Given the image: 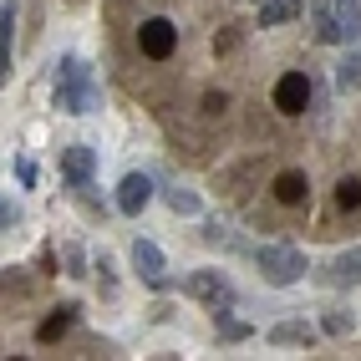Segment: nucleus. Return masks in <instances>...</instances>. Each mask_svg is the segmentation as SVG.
<instances>
[{"label":"nucleus","instance_id":"f257e3e1","mask_svg":"<svg viewBox=\"0 0 361 361\" xmlns=\"http://www.w3.org/2000/svg\"><path fill=\"white\" fill-rule=\"evenodd\" d=\"M56 107H66V112H92L97 107V87H92L87 61H77V56L61 61V71H56Z\"/></svg>","mask_w":361,"mask_h":361},{"label":"nucleus","instance_id":"f03ea898","mask_svg":"<svg viewBox=\"0 0 361 361\" xmlns=\"http://www.w3.org/2000/svg\"><path fill=\"white\" fill-rule=\"evenodd\" d=\"M137 51L148 61H168L178 51V26H173V20H163V16L142 20V26H137Z\"/></svg>","mask_w":361,"mask_h":361},{"label":"nucleus","instance_id":"7ed1b4c3","mask_svg":"<svg viewBox=\"0 0 361 361\" xmlns=\"http://www.w3.org/2000/svg\"><path fill=\"white\" fill-rule=\"evenodd\" d=\"M259 275L270 280V285H295L305 275V259L295 250H275V245H264L259 250Z\"/></svg>","mask_w":361,"mask_h":361},{"label":"nucleus","instance_id":"20e7f679","mask_svg":"<svg viewBox=\"0 0 361 361\" xmlns=\"http://www.w3.org/2000/svg\"><path fill=\"white\" fill-rule=\"evenodd\" d=\"M310 102V82H305V71H285V77L275 82V107L285 117H300Z\"/></svg>","mask_w":361,"mask_h":361},{"label":"nucleus","instance_id":"39448f33","mask_svg":"<svg viewBox=\"0 0 361 361\" xmlns=\"http://www.w3.org/2000/svg\"><path fill=\"white\" fill-rule=\"evenodd\" d=\"M183 295H194V300H219V305L234 300L229 280H224L219 270H199V275H188V280H183Z\"/></svg>","mask_w":361,"mask_h":361},{"label":"nucleus","instance_id":"423d86ee","mask_svg":"<svg viewBox=\"0 0 361 361\" xmlns=\"http://www.w3.org/2000/svg\"><path fill=\"white\" fill-rule=\"evenodd\" d=\"M148 199H153V178L148 173H128L123 183H117V209L123 214H142Z\"/></svg>","mask_w":361,"mask_h":361},{"label":"nucleus","instance_id":"0eeeda50","mask_svg":"<svg viewBox=\"0 0 361 361\" xmlns=\"http://www.w3.org/2000/svg\"><path fill=\"white\" fill-rule=\"evenodd\" d=\"M133 264H137V275L148 280V285H168V280H163V250H158V245L137 239V245H133Z\"/></svg>","mask_w":361,"mask_h":361},{"label":"nucleus","instance_id":"6e6552de","mask_svg":"<svg viewBox=\"0 0 361 361\" xmlns=\"http://www.w3.org/2000/svg\"><path fill=\"white\" fill-rule=\"evenodd\" d=\"M71 326H77V305H61V310H51V316L41 321L36 341H41V346H56V341H61V336H66Z\"/></svg>","mask_w":361,"mask_h":361},{"label":"nucleus","instance_id":"1a4fd4ad","mask_svg":"<svg viewBox=\"0 0 361 361\" xmlns=\"http://www.w3.org/2000/svg\"><path fill=\"white\" fill-rule=\"evenodd\" d=\"M275 199L280 204H305L310 199V178L300 173V168H285V173L275 178Z\"/></svg>","mask_w":361,"mask_h":361},{"label":"nucleus","instance_id":"9d476101","mask_svg":"<svg viewBox=\"0 0 361 361\" xmlns=\"http://www.w3.org/2000/svg\"><path fill=\"white\" fill-rule=\"evenodd\" d=\"M92 163H97V158H92V148H82V142H77V148H66L61 153V173H66V183H87L92 178Z\"/></svg>","mask_w":361,"mask_h":361},{"label":"nucleus","instance_id":"9b49d317","mask_svg":"<svg viewBox=\"0 0 361 361\" xmlns=\"http://www.w3.org/2000/svg\"><path fill=\"white\" fill-rule=\"evenodd\" d=\"M11 41H16V6L0 11V87L11 82Z\"/></svg>","mask_w":361,"mask_h":361},{"label":"nucleus","instance_id":"f8f14e48","mask_svg":"<svg viewBox=\"0 0 361 361\" xmlns=\"http://www.w3.org/2000/svg\"><path fill=\"white\" fill-rule=\"evenodd\" d=\"M295 16H300V0H259V26H280Z\"/></svg>","mask_w":361,"mask_h":361},{"label":"nucleus","instance_id":"ddd939ff","mask_svg":"<svg viewBox=\"0 0 361 361\" xmlns=\"http://www.w3.org/2000/svg\"><path fill=\"white\" fill-rule=\"evenodd\" d=\"M270 341H275V346H310V326H305V321H280V326L270 331Z\"/></svg>","mask_w":361,"mask_h":361},{"label":"nucleus","instance_id":"4468645a","mask_svg":"<svg viewBox=\"0 0 361 361\" xmlns=\"http://www.w3.org/2000/svg\"><path fill=\"white\" fill-rule=\"evenodd\" d=\"M331 275H336V280H346V285H356V280H361V250H346L341 259L331 264Z\"/></svg>","mask_w":361,"mask_h":361},{"label":"nucleus","instance_id":"2eb2a0df","mask_svg":"<svg viewBox=\"0 0 361 361\" xmlns=\"http://www.w3.org/2000/svg\"><path fill=\"white\" fill-rule=\"evenodd\" d=\"M336 204H341V209H361V178H341V183H336Z\"/></svg>","mask_w":361,"mask_h":361},{"label":"nucleus","instance_id":"dca6fc26","mask_svg":"<svg viewBox=\"0 0 361 361\" xmlns=\"http://www.w3.org/2000/svg\"><path fill=\"white\" fill-rule=\"evenodd\" d=\"M316 36H321V41H331V46H336V41H346V31L336 26V16H331V11H321V16H316Z\"/></svg>","mask_w":361,"mask_h":361},{"label":"nucleus","instance_id":"f3484780","mask_svg":"<svg viewBox=\"0 0 361 361\" xmlns=\"http://www.w3.org/2000/svg\"><path fill=\"white\" fill-rule=\"evenodd\" d=\"M336 82H341V87H356V82H361V56H356V51L336 66Z\"/></svg>","mask_w":361,"mask_h":361},{"label":"nucleus","instance_id":"a211bd4d","mask_svg":"<svg viewBox=\"0 0 361 361\" xmlns=\"http://www.w3.org/2000/svg\"><path fill=\"white\" fill-rule=\"evenodd\" d=\"M168 209H173V214H199V194H183V188H173V194H168Z\"/></svg>","mask_w":361,"mask_h":361},{"label":"nucleus","instance_id":"6ab92c4d","mask_svg":"<svg viewBox=\"0 0 361 361\" xmlns=\"http://www.w3.org/2000/svg\"><path fill=\"white\" fill-rule=\"evenodd\" d=\"M219 336H224V341H245L250 326H245V321H224V316H219Z\"/></svg>","mask_w":361,"mask_h":361},{"label":"nucleus","instance_id":"aec40b11","mask_svg":"<svg viewBox=\"0 0 361 361\" xmlns=\"http://www.w3.org/2000/svg\"><path fill=\"white\" fill-rule=\"evenodd\" d=\"M61 259H66V275H87V270H82V245H66Z\"/></svg>","mask_w":361,"mask_h":361},{"label":"nucleus","instance_id":"412c9836","mask_svg":"<svg viewBox=\"0 0 361 361\" xmlns=\"http://www.w3.org/2000/svg\"><path fill=\"white\" fill-rule=\"evenodd\" d=\"M326 331H331V336H346V331H351V316H346V310H331V316H326Z\"/></svg>","mask_w":361,"mask_h":361},{"label":"nucleus","instance_id":"4be33fe9","mask_svg":"<svg viewBox=\"0 0 361 361\" xmlns=\"http://www.w3.org/2000/svg\"><path fill=\"white\" fill-rule=\"evenodd\" d=\"M16 178L31 188V183H36V163H31V158H16Z\"/></svg>","mask_w":361,"mask_h":361},{"label":"nucleus","instance_id":"5701e85b","mask_svg":"<svg viewBox=\"0 0 361 361\" xmlns=\"http://www.w3.org/2000/svg\"><path fill=\"white\" fill-rule=\"evenodd\" d=\"M224 107H229V102H224V97H219V92H209V97H204V112H209V117H219V112H224Z\"/></svg>","mask_w":361,"mask_h":361},{"label":"nucleus","instance_id":"b1692460","mask_svg":"<svg viewBox=\"0 0 361 361\" xmlns=\"http://www.w3.org/2000/svg\"><path fill=\"white\" fill-rule=\"evenodd\" d=\"M11 224H16V209H11L6 199H0V229H11Z\"/></svg>","mask_w":361,"mask_h":361}]
</instances>
